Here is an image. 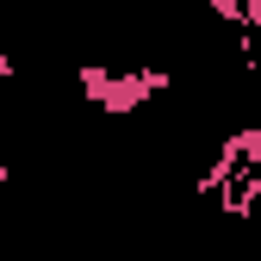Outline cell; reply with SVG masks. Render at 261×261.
I'll list each match as a JSON object with an SVG mask.
<instances>
[{
  "label": "cell",
  "mask_w": 261,
  "mask_h": 261,
  "mask_svg": "<svg viewBox=\"0 0 261 261\" xmlns=\"http://www.w3.org/2000/svg\"><path fill=\"white\" fill-rule=\"evenodd\" d=\"M174 75L168 69H100V62H87L81 69V100H93L100 112H137L143 100H155V93H168Z\"/></svg>",
  "instance_id": "6da1fadb"
},
{
  "label": "cell",
  "mask_w": 261,
  "mask_h": 261,
  "mask_svg": "<svg viewBox=\"0 0 261 261\" xmlns=\"http://www.w3.org/2000/svg\"><path fill=\"white\" fill-rule=\"evenodd\" d=\"M13 75H19V62H13V56H0V87H7Z\"/></svg>",
  "instance_id": "7a4b0ae2"
}]
</instances>
